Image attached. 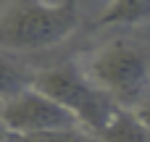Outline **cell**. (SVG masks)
<instances>
[{"label": "cell", "instance_id": "obj_3", "mask_svg": "<svg viewBox=\"0 0 150 142\" xmlns=\"http://www.w3.org/2000/svg\"><path fill=\"white\" fill-rule=\"evenodd\" d=\"M34 87L71 111L79 126L92 134H98L119 108L113 97L100 84H95V79L74 61L34 71Z\"/></svg>", "mask_w": 150, "mask_h": 142}, {"label": "cell", "instance_id": "obj_7", "mask_svg": "<svg viewBox=\"0 0 150 142\" xmlns=\"http://www.w3.org/2000/svg\"><path fill=\"white\" fill-rule=\"evenodd\" d=\"M34 84V71L18 63L11 53L0 50V103L29 90Z\"/></svg>", "mask_w": 150, "mask_h": 142}, {"label": "cell", "instance_id": "obj_9", "mask_svg": "<svg viewBox=\"0 0 150 142\" xmlns=\"http://www.w3.org/2000/svg\"><path fill=\"white\" fill-rule=\"evenodd\" d=\"M134 113H137V116H140V119L145 121V126L150 129V97H148V100H142V103H140V105L134 108Z\"/></svg>", "mask_w": 150, "mask_h": 142}, {"label": "cell", "instance_id": "obj_2", "mask_svg": "<svg viewBox=\"0 0 150 142\" xmlns=\"http://www.w3.org/2000/svg\"><path fill=\"white\" fill-rule=\"evenodd\" d=\"M84 71L121 108H137L150 97V50L134 40L119 37L98 47Z\"/></svg>", "mask_w": 150, "mask_h": 142}, {"label": "cell", "instance_id": "obj_10", "mask_svg": "<svg viewBox=\"0 0 150 142\" xmlns=\"http://www.w3.org/2000/svg\"><path fill=\"white\" fill-rule=\"evenodd\" d=\"M0 142H16V137L8 132V126H5V121H3V116H0Z\"/></svg>", "mask_w": 150, "mask_h": 142}, {"label": "cell", "instance_id": "obj_8", "mask_svg": "<svg viewBox=\"0 0 150 142\" xmlns=\"http://www.w3.org/2000/svg\"><path fill=\"white\" fill-rule=\"evenodd\" d=\"M16 142H98V137L76 124V126H61V129H50V132L16 137Z\"/></svg>", "mask_w": 150, "mask_h": 142}, {"label": "cell", "instance_id": "obj_1", "mask_svg": "<svg viewBox=\"0 0 150 142\" xmlns=\"http://www.w3.org/2000/svg\"><path fill=\"white\" fill-rule=\"evenodd\" d=\"M79 26V0H5L0 5V50L40 53L66 42Z\"/></svg>", "mask_w": 150, "mask_h": 142}, {"label": "cell", "instance_id": "obj_6", "mask_svg": "<svg viewBox=\"0 0 150 142\" xmlns=\"http://www.w3.org/2000/svg\"><path fill=\"white\" fill-rule=\"evenodd\" d=\"M150 21V0H111L95 26H137Z\"/></svg>", "mask_w": 150, "mask_h": 142}, {"label": "cell", "instance_id": "obj_5", "mask_svg": "<svg viewBox=\"0 0 150 142\" xmlns=\"http://www.w3.org/2000/svg\"><path fill=\"white\" fill-rule=\"evenodd\" d=\"M98 142H150V129L134 113V108H116L111 121L95 134Z\"/></svg>", "mask_w": 150, "mask_h": 142}, {"label": "cell", "instance_id": "obj_4", "mask_svg": "<svg viewBox=\"0 0 150 142\" xmlns=\"http://www.w3.org/2000/svg\"><path fill=\"white\" fill-rule=\"evenodd\" d=\"M0 116L13 137H26L37 132H50L61 126H76L79 121L74 119L71 111H66L58 100L37 90L34 84L8 100L0 103Z\"/></svg>", "mask_w": 150, "mask_h": 142}]
</instances>
